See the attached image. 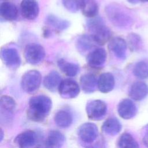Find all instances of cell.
Segmentation results:
<instances>
[{
  "mask_svg": "<svg viewBox=\"0 0 148 148\" xmlns=\"http://www.w3.org/2000/svg\"><path fill=\"white\" fill-rule=\"evenodd\" d=\"M117 111L119 116L123 119H130L136 115L137 108L131 99H124L119 103Z\"/></svg>",
  "mask_w": 148,
  "mask_h": 148,
  "instance_id": "obj_12",
  "label": "cell"
},
{
  "mask_svg": "<svg viewBox=\"0 0 148 148\" xmlns=\"http://www.w3.org/2000/svg\"><path fill=\"white\" fill-rule=\"evenodd\" d=\"M57 64L60 69L68 76H75L79 72V66L77 64L60 59L58 61Z\"/></svg>",
  "mask_w": 148,
  "mask_h": 148,
  "instance_id": "obj_23",
  "label": "cell"
},
{
  "mask_svg": "<svg viewBox=\"0 0 148 148\" xmlns=\"http://www.w3.org/2000/svg\"><path fill=\"white\" fill-rule=\"evenodd\" d=\"M143 142L144 145L147 147H148V126L147 127V128L145 131L143 137Z\"/></svg>",
  "mask_w": 148,
  "mask_h": 148,
  "instance_id": "obj_32",
  "label": "cell"
},
{
  "mask_svg": "<svg viewBox=\"0 0 148 148\" xmlns=\"http://www.w3.org/2000/svg\"><path fill=\"white\" fill-rule=\"evenodd\" d=\"M134 75L140 79L148 78V63L145 61L137 62L133 69Z\"/></svg>",
  "mask_w": 148,
  "mask_h": 148,
  "instance_id": "obj_29",
  "label": "cell"
},
{
  "mask_svg": "<svg viewBox=\"0 0 148 148\" xmlns=\"http://www.w3.org/2000/svg\"><path fill=\"white\" fill-rule=\"evenodd\" d=\"M148 95V86L145 82H136L133 83L129 90V95L135 101H140Z\"/></svg>",
  "mask_w": 148,
  "mask_h": 148,
  "instance_id": "obj_14",
  "label": "cell"
},
{
  "mask_svg": "<svg viewBox=\"0 0 148 148\" xmlns=\"http://www.w3.org/2000/svg\"><path fill=\"white\" fill-rule=\"evenodd\" d=\"M60 95L64 98H73L78 95L80 88L76 82L71 79L62 80L58 88Z\"/></svg>",
  "mask_w": 148,
  "mask_h": 148,
  "instance_id": "obj_7",
  "label": "cell"
},
{
  "mask_svg": "<svg viewBox=\"0 0 148 148\" xmlns=\"http://www.w3.org/2000/svg\"><path fill=\"white\" fill-rule=\"evenodd\" d=\"M80 82L83 91L86 93L94 92L98 87V80H97L95 76L91 73L82 76Z\"/></svg>",
  "mask_w": 148,
  "mask_h": 148,
  "instance_id": "obj_20",
  "label": "cell"
},
{
  "mask_svg": "<svg viewBox=\"0 0 148 148\" xmlns=\"http://www.w3.org/2000/svg\"><path fill=\"white\" fill-rule=\"evenodd\" d=\"M41 80L42 76L39 71L36 70L27 71L22 76L21 88L26 92H33L39 87Z\"/></svg>",
  "mask_w": 148,
  "mask_h": 148,
  "instance_id": "obj_4",
  "label": "cell"
},
{
  "mask_svg": "<svg viewBox=\"0 0 148 148\" xmlns=\"http://www.w3.org/2000/svg\"><path fill=\"white\" fill-rule=\"evenodd\" d=\"M45 56L43 47L36 43L28 45L24 50V57L26 61L32 65H36L43 61Z\"/></svg>",
  "mask_w": 148,
  "mask_h": 148,
  "instance_id": "obj_5",
  "label": "cell"
},
{
  "mask_svg": "<svg viewBox=\"0 0 148 148\" xmlns=\"http://www.w3.org/2000/svg\"><path fill=\"white\" fill-rule=\"evenodd\" d=\"M14 142L18 148H31L36 142V134L31 131H25L18 134Z\"/></svg>",
  "mask_w": 148,
  "mask_h": 148,
  "instance_id": "obj_13",
  "label": "cell"
},
{
  "mask_svg": "<svg viewBox=\"0 0 148 148\" xmlns=\"http://www.w3.org/2000/svg\"><path fill=\"white\" fill-rule=\"evenodd\" d=\"M1 117L6 116L9 117L13 113L16 108V102L10 97L8 95H2L1 97Z\"/></svg>",
  "mask_w": 148,
  "mask_h": 148,
  "instance_id": "obj_18",
  "label": "cell"
},
{
  "mask_svg": "<svg viewBox=\"0 0 148 148\" xmlns=\"http://www.w3.org/2000/svg\"><path fill=\"white\" fill-rule=\"evenodd\" d=\"M97 44L90 35H83L78 38L76 41V47L81 53H85L91 50Z\"/></svg>",
  "mask_w": 148,
  "mask_h": 148,
  "instance_id": "obj_22",
  "label": "cell"
},
{
  "mask_svg": "<svg viewBox=\"0 0 148 148\" xmlns=\"http://www.w3.org/2000/svg\"><path fill=\"white\" fill-rule=\"evenodd\" d=\"M1 140H2L3 139V132H2V131L1 130Z\"/></svg>",
  "mask_w": 148,
  "mask_h": 148,
  "instance_id": "obj_34",
  "label": "cell"
},
{
  "mask_svg": "<svg viewBox=\"0 0 148 148\" xmlns=\"http://www.w3.org/2000/svg\"><path fill=\"white\" fill-rule=\"evenodd\" d=\"M90 35L99 45H104L110 37V31L103 20L99 18H92L87 22Z\"/></svg>",
  "mask_w": 148,
  "mask_h": 148,
  "instance_id": "obj_3",
  "label": "cell"
},
{
  "mask_svg": "<svg viewBox=\"0 0 148 148\" xmlns=\"http://www.w3.org/2000/svg\"><path fill=\"white\" fill-rule=\"evenodd\" d=\"M64 6L71 12H76L80 8L81 0H62Z\"/></svg>",
  "mask_w": 148,
  "mask_h": 148,
  "instance_id": "obj_31",
  "label": "cell"
},
{
  "mask_svg": "<svg viewBox=\"0 0 148 148\" xmlns=\"http://www.w3.org/2000/svg\"><path fill=\"white\" fill-rule=\"evenodd\" d=\"M106 14L110 21L120 28H127L134 22L132 16L123 7L117 4H110L106 7Z\"/></svg>",
  "mask_w": 148,
  "mask_h": 148,
  "instance_id": "obj_2",
  "label": "cell"
},
{
  "mask_svg": "<svg viewBox=\"0 0 148 148\" xmlns=\"http://www.w3.org/2000/svg\"><path fill=\"white\" fill-rule=\"evenodd\" d=\"M82 13L89 18H94L98 14V6L95 0H81Z\"/></svg>",
  "mask_w": 148,
  "mask_h": 148,
  "instance_id": "obj_21",
  "label": "cell"
},
{
  "mask_svg": "<svg viewBox=\"0 0 148 148\" xmlns=\"http://www.w3.org/2000/svg\"><path fill=\"white\" fill-rule=\"evenodd\" d=\"M128 42L130 49L133 51H137L140 49L142 44L140 37L134 33L130 34L128 35Z\"/></svg>",
  "mask_w": 148,
  "mask_h": 148,
  "instance_id": "obj_30",
  "label": "cell"
},
{
  "mask_svg": "<svg viewBox=\"0 0 148 148\" xmlns=\"http://www.w3.org/2000/svg\"><path fill=\"white\" fill-rule=\"evenodd\" d=\"M20 8L22 16L27 20H34L38 16L39 8L36 0H22Z\"/></svg>",
  "mask_w": 148,
  "mask_h": 148,
  "instance_id": "obj_11",
  "label": "cell"
},
{
  "mask_svg": "<svg viewBox=\"0 0 148 148\" xmlns=\"http://www.w3.org/2000/svg\"><path fill=\"white\" fill-rule=\"evenodd\" d=\"M65 141V136L59 131H51L47 137L46 142L51 148H60Z\"/></svg>",
  "mask_w": 148,
  "mask_h": 148,
  "instance_id": "obj_25",
  "label": "cell"
},
{
  "mask_svg": "<svg viewBox=\"0 0 148 148\" xmlns=\"http://www.w3.org/2000/svg\"><path fill=\"white\" fill-rule=\"evenodd\" d=\"M106 52L104 49H95L87 55V64L94 68H101L106 62Z\"/></svg>",
  "mask_w": 148,
  "mask_h": 148,
  "instance_id": "obj_10",
  "label": "cell"
},
{
  "mask_svg": "<svg viewBox=\"0 0 148 148\" xmlns=\"http://www.w3.org/2000/svg\"><path fill=\"white\" fill-rule=\"evenodd\" d=\"M118 145L119 148H139L137 141L129 133H124L120 136Z\"/></svg>",
  "mask_w": 148,
  "mask_h": 148,
  "instance_id": "obj_27",
  "label": "cell"
},
{
  "mask_svg": "<svg viewBox=\"0 0 148 148\" xmlns=\"http://www.w3.org/2000/svg\"><path fill=\"white\" fill-rule=\"evenodd\" d=\"M129 2L131 3H136L138 2V1L139 0H127Z\"/></svg>",
  "mask_w": 148,
  "mask_h": 148,
  "instance_id": "obj_33",
  "label": "cell"
},
{
  "mask_svg": "<svg viewBox=\"0 0 148 148\" xmlns=\"http://www.w3.org/2000/svg\"><path fill=\"white\" fill-rule=\"evenodd\" d=\"M17 12L16 6L12 2H4L1 4V16L6 20L13 21L16 20L17 17Z\"/></svg>",
  "mask_w": 148,
  "mask_h": 148,
  "instance_id": "obj_17",
  "label": "cell"
},
{
  "mask_svg": "<svg viewBox=\"0 0 148 148\" xmlns=\"http://www.w3.org/2000/svg\"><path fill=\"white\" fill-rule=\"evenodd\" d=\"M140 1L143 2H148V0H140Z\"/></svg>",
  "mask_w": 148,
  "mask_h": 148,
  "instance_id": "obj_35",
  "label": "cell"
},
{
  "mask_svg": "<svg viewBox=\"0 0 148 148\" xmlns=\"http://www.w3.org/2000/svg\"><path fill=\"white\" fill-rule=\"evenodd\" d=\"M28 117L35 121H42L49 113L52 105L50 98L44 95L32 97L29 101Z\"/></svg>",
  "mask_w": 148,
  "mask_h": 148,
  "instance_id": "obj_1",
  "label": "cell"
},
{
  "mask_svg": "<svg viewBox=\"0 0 148 148\" xmlns=\"http://www.w3.org/2000/svg\"><path fill=\"white\" fill-rule=\"evenodd\" d=\"M114 86V78L113 75L109 72L102 73L98 80V88L103 93L111 91Z\"/></svg>",
  "mask_w": 148,
  "mask_h": 148,
  "instance_id": "obj_16",
  "label": "cell"
},
{
  "mask_svg": "<svg viewBox=\"0 0 148 148\" xmlns=\"http://www.w3.org/2000/svg\"><path fill=\"white\" fill-rule=\"evenodd\" d=\"M109 46L116 57L121 60L125 58L127 43L123 38L116 37L112 39Z\"/></svg>",
  "mask_w": 148,
  "mask_h": 148,
  "instance_id": "obj_15",
  "label": "cell"
},
{
  "mask_svg": "<svg viewBox=\"0 0 148 148\" xmlns=\"http://www.w3.org/2000/svg\"><path fill=\"white\" fill-rule=\"evenodd\" d=\"M46 23L47 24L58 31L64 30L69 25V23L68 21L60 18L53 14L49 15L47 17Z\"/></svg>",
  "mask_w": 148,
  "mask_h": 148,
  "instance_id": "obj_28",
  "label": "cell"
},
{
  "mask_svg": "<svg viewBox=\"0 0 148 148\" xmlns=\"http://www.w3.org/2000/svg\"><path fill=\"white\" fill-rule=\"evenodd\" d=\"M1 56L5 64L9 68H17L21 63V60L17 50L14 47H5L1 50Z\"/></svg>",
  "mask_w": 148,
  "mask_h": 148,
  "instance_id": "obj_8",
  "label": "cell"
},
{
  "mask_svg": "<svg viewBox=\"0 0 148 148\" xmlns=\"http://www.w3.org/2000/svg\"><path fill=\"white\" fill-rule=\"evenodd\" d=\"M54 121L58 126L61 128H66L71 124L72 117L68 112L60 110L55 114Z\"/></svg>",
  "mask_w": 148,
  "mask_h": 148,
  "instance_id": "obj_26",
  "label": "cell"
},
{
  "mask_svg": "<svg viewBox=\"0 0 148 148\" xmlns=\"http://www.w3.org/2000/svg\"><path fill=\"white\" fill-rule=\"evenodd\" d=\"M61 82V77L59 73L56 71H51L45 76L43 85L49 91H55L58 90Z\"/></svg>",
  "mask_w": 148,
  "mask_h": 148,
  "instance_id": "obj_19",
  "label": "cell"
},
{
  "mask_svg": "<svg viewBox=\"0 0 148 148\" xmlns=\"http://www.w3.org/2000/svg\"><path fill=\"white\" fill-rule=\"evenodd\" d=\"M102 129L105 133L113 136L121 131V125L117 119L109 118L103 123Z\"/></svg>",
  "mask_w": 148,
  "mask_h": 148,
  "instance_id": "obj_24",
  "label": "cell"
},
{
  "mask_svg": "<svg viewBox=\"0 0 148 148\" xmlns=\"http://www.w3.org/2000/svg\"><path fill=\"white\" fill-rule=\"evenodd\" d=\"M98 131L95 124L86 123L82 124L78 130V135L80 139L87 143H91L98 137Z\"/></svg>",
  "mask_w": 148,
  "mask_h": 148,
  "instance_id": "obj_9",
  "label": "cell"
},
{
  "mask_svg": "<svg viewBox=\"0 0 148 148\" xmlns=\"http://www.w3.org/2000/svg\"><path fill=\"white\" fill-rule=\"evenodd\" d=\"M86 109L90 119L98 120L105 116L107 112V106L102 101L97 99L88 102Z\"/></svg>",
  "mask_w": 148,
  "mask_h": 148,
  "instance_id": "obj_6",
  "label": "cell"
}]
</instances>
